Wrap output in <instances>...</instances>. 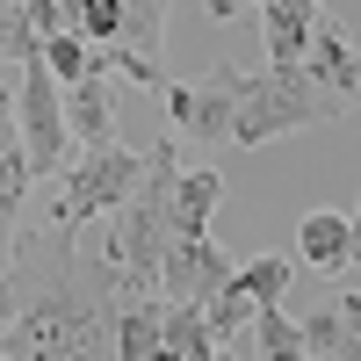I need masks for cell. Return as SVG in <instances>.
<instances>
[{
	"label": "cell",
	"instance_id": "cell-2",
	"mask_svg": "<svg viewBox=\"0 0 361 361\" xmlns=\"http://www.w3.org/2000/svg\"><path fill=\"white\" fill-rule=\"evenodd\" d=\"M325 116H333V94H318V87H311V73H275V66H267V73L246 87V102H238L231 137H224V145H246V152H260L267 137L318 130Z\"/></svg>",
	"mask_w": 361,
	"mask_h": 361
},
{
	"label": "cell",
	"instance_id": "cell-19",
	"mask_svg": "<svg viewBox=\"0 0 361 361\" xmlns=\"http://www.w3.org/2000/svg\"><path fill=\"white\" fill-rule=\"evenodd\" d=\"M37 51H44V37L29 22V8L22 0H0V66H37Z\"/></svg>",
	"mask_w": 361,
	"mask_h": 361
},
{
	"label": "cell",
	"instance_id": "cell-22",
	"mask_svg": "<svg viewBox=\"0 0 361 361\" xmlns=\"http://www.w3.org/2000/svg\"><path fill=\"white\" fill-rule=\"evenodd\" d=\"M260 0H209V22H246Z\"/></svg>",
	"mask_w": 361,
	"mask_h": 361
},
{
	"label": "cell",
	"instance_id": "cell-18",
	"mask_svg": "<svg viewBox=\"0 0 361 361\" xmlns=\"http://www.w3.org/2000/svg\"><path fill=\"white\" fill-rule=\"evenodd\" d=\"M231 282L246 289L253 304H282L289 282H296V260H289V253H260L253 267H231Z\"/></svg>",
	"mask_w": 361,
	"mask_h": 361
},
{
	"label": "cell",
	"instance_id": "cell-17",
	"mask_svg": "<svg viewBox=\"0 0 361 361\" xmlns=\"http://www.w3.org/2000/svg\"><path fill=\"white\" fill-rule=\"evenodd\" d=\"M253 311H260L253 296L238 289V282H224V289L202 304V325H209V340H217V347H238V340H246V325H253Z\"/></svg>",
	"mask_w": 361,
	"mask_h": 361
},
{
	"label": "cell",
	"instance_id": "cell-13",
	"mask_svg": "<svg viewBox=\"0 0 361 361\" xmlns=\"http://www.w3.org/2000/svg\"><path fill=\"white\" fill-rule=\"evenodd\" d=\"M159 44H166V0H123V8H116V51H130L137 66L166 73Z\"/></svg>",
	"mask_w": 361,
	"mask_h": 361
},
{
	"label": "cell",
	"instance_id": "cell-8",
	"mask_svg": "<svg viewBox=\"0 0 361 361\" xmlns=\"http://www.w3.org/2000/svg\"><path fill=\"white\" fill-rule=\"evenodd\" d=\"M260 29H267V66L275 73H304V44L318 29V8L311 0H260Z\"/></svg>",
	"mask_w": 361,
	"mask_h": 361
},
{
	"label": "cell",
	"instance_id": "cell-23",
	"mask_svg": "<svg viewBox=\"0 0 361 361\" xmlns=\"http://www.w3.org/2000/svg\"><path fill=\"white\" fill-rule=\"evenodd\" d=\"M209 361H246V354H238V347H217V354H209Z\"/></svg>",
	"mask_w": 361,
	"mask_h": 361
},
{
	"label": "cell",
	"instance_id": "cell-11",
	"mask_svg": "<svg viewBox=\"0 0 361 361\" xmlns=\"http://www.w3.org/2000/svg\"><path fill=\"white\" fill-rule=\"evenodd\" d=\"M304 73H311V87H318V94H333V102H347L354 94V44L340 37V29L333 22H318L311 29V44H304Z\"/></svg>",
	"mask_w": 361,
	"mask_h": 361
},
{
	"label": "cell",
	"instance_id": "cell-5",
	"mask_svg": "<svg viewBox=\"0 0 361 361\" xmlns=\"http://www.w3.org/2000/svg\"><path fill=\"white\" fill-rule=\"evenodd\" d=\"M246 87H253L246 66H209L195 87H166V123H173V137L224 145V137H231L238 102H246Z\"/></svg>",
	"mask_w": 361,
	"mask_h": 361
},
{
	"label": "cell",
	"instance_id": "cell-21",
	"mask_svg": "<svg viewBox=\"0 0 361 361\" xmlns=\"http://www.w3.org/2000/svg\"><path fill=\"white\" fill-rule=\"evenodd\" d=\"M15 145H22V137H15V87H0V159H8Z\"/></svg>",
	"mask_w": 361,
	"mask_h": 361
},
{
	"label": "cell",
	"instance_id": "cell-12",
	"mask_svg": "<svg viewBox=\"0 0 361 361\" xmlns=\"http://www.w3.org/2000/svg\"><path fill=\"white\" fill-rule=\"evenodd\" d=\"M296 260L311 267H354V217L347 209H311L296 224Z\"/></svg>",
	"mask_w": 361,
	"mask_h": 361
},
{
	"label": "cell",
	"instance_id": "cell-4",
	"mask_svg": "<svg viewBox=\"0 0 361 361\" xmlns=\"http://www.w3.org/2000/svg\"><path fill=\"white\" fill-rule=\"evenodd\" d=\"M15 152L29 166V180H51V173H66V152H73V137H66V102H58V80L44 66H29L22 87H15Z\"/></svg>",
	"mask_w": 361,
	"mask_h": 361
},
{
	"label": "cell",
	"instance_id": "cell-1",
	"mask_svg": "<svg viewBox=\"0 0 361 361\" xmlns=\"http://www.w3.org/2000/svg\"><path fill=\"white\" fill-rule=\"evenodd\" d=\"M116 267L80 231H15L0 267V361H116Z\"/></svg>",
	"mask_w": 361,
	"mask_h": 361
},
{
	"label": "cell",
	"instance_id": "cell-7",
	"mask_svg": "<svg viewBox=\"0 0 361 361\" xmlns=\"http://www.w3.org/2000/svg\"><path fill=\"white\" fill-rule=\"evenodd\" d=\"M217 202H224V173L217 166H180L173 195H166V231L173 238H202L209 217H217Z\"/></svg>",
	"mask_w": 361,
	"mask_h": 361
},
{
	"label": "cell",
	"instance_id": "cell-14",
	"mask_svg": "<svg viewBox=\"0 0 361 361\" xmlns=\"http://www.w3.org/2000/svg\"><path fill=\"white\" fill-rule=\"evenodd\" d=\"M246 361H311L304 340H296V318L282 304H260L246 325Z\"/></svg>",
	"mask_w": 361,
	"mask_h": 361
},
{
	"label": "cell",
	"instance_id": "cell-24",
	"mask_svg": "<svg viewBox=\"0 0 361 361\" xmlns=\"http://www.w3.org/2000/svg\"><path fill=\"white\" fill-rule=\"evenodd\" d=\"M311 8H318V0H311Z\"/></svg>",
	"mask_w": 361,
	"mask_h": 361
},
{
	"label": "cell",
	"instance_id": "cell-20",
	"mask_svg": "<svg viewBox=\"0 0 361 361\" xmlns=\"http://www.w3.org/2000/svg\"><path fill=\"white\" fill-rule=\"evenodd\" d=\"M22 202H29V166H22V152H8V159H0V246L15 238Z\"/></svg>",
	"mask_w": 361,
	"mask_h": 361
},
{
	"label": "cell",
	"instance_id": "cell-9",
	"mask_svg": "<svg viewBox=\"0 0 361 361\" xmlns=\"http://www.w3.org/2000/svg\"><path fill=\"white\" fill-rule=\"evenodd\" d=\"M58 102H66V137L73 145H116V102H109V87L102 80H73V87H58Z\"/></svg>",
	"mask_w": 361,
	"mask_h": 361
},
{
	"label": "cell",
	"instance_id": "cell-6",
	"mask_svg": "<svg viewBox=\"0 0 361 361\" xmlns=\"http://www.w3.org/2000/svg\"><path fill=\"white\" fill-rule=\"evenodd\" d=\"M231 282V253L217 246V238H166V253H159V304H209Z\"/></svg>",
	"mask_w": 361,
	"mask_h": 361
},
{
	"label": "cell",
	"instance_id": "cell-3",
	"mask_svg": "<svg viewBox=\"0 0 361 361\" xmlns=\"http://www.w3.org/2000/svg\"><path fill=\"white\" fill-rule=\"evenodd\" d=\"M137 173H145V159L130 152V145H94V152H80L66 166V195H58V217L51 224L80 231V224L109 217V209H123V195L137 188Z\"/></svg>",
	"mask_w": 361,
	"mask_h": 361
},
{
	"label": "cell",
	"instance_id": "cell-16",
	"mask_svg": "<svg viewBox=\"0 0 361 361\" xmlns=\"http://www.w3.org/2000/svg\"><path fill=\"white\" fill-rule=\"evenodd\" d=\"M159 347L180 354V361H209L217 354V340H209V325H202V304H166L159 311Z\"/></svg>",
	"mask_w": 361,
	"mask_h": 361
},
{
	"label": "cell",
	"instance_id": "cell-10",
	"mask_svg": "<svg viewBox=\"0 0 361 361\" xmlns=\"http://www.w3.org/2000/svg\"><path fill=\"white\" fill-rule=\"evenodd\" d=\"M354 304H361V296L340 289L333 304H318L304 325H296V340H304L311 361H354Z\"/></svg>",
	"mask_w": 361,
	"mask_h": 361
},
{
	"label": "cell",
	"instance_id": "cell-15",
	"mask_svg": "<svg viewBox=\"0 0 361 361\" xmlns=\"http://www.w3.org/2000/svg\"><path fill=\"white\" fill-rule=\"evenodd\" d=\"M37 66H44L58 87H73V80H102V51L87 44V37H73V29H58V37H44Z\"/></svg>",
	"mask_w": 361,
	"mask_h": 361
}]
</instances>
